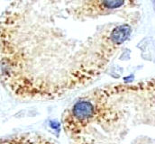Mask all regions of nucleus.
Instances as JSON below:
<instances>
[{
  "instance_id": "obj_1",
  "label": "nucleus",
  "mask_w": 155,
  "mask_h": 144,
  "mask_svg": "<svg viewBox=\"0 0 155 144\" xmlns=\"http://www.w3.org/2000/svg\"><path fill=\"white\" fill-rule=\"evenodd\" d=\"M136 0H12L1 18V79L15 96L53 99L106 70L130 38Z\"/></svg>"
},
{
  "instance_id": "obj_2",
  "label": "nucleus",
  "mask_w": 155,
  "mask_h": 144,
  "mask_svg": "<svg viewBox=\"0 0 155 144\" xmlns=\"http://www.w3.org/2000/svg\"><path fill=\"white\" fill-rule=\"evenodd\" d=\"M51 128L53 130H57V131H61V127H60V123L58 122H51Z\"/></svg>"
}]
</instances>
